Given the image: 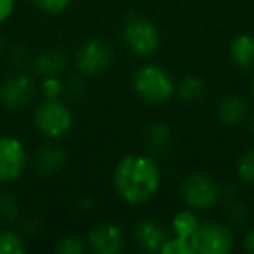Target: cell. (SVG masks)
Wrapping results in <instances>:
<instances>
[{
	"label": "cell",
	"instance_id": "6da1fadb",
	"mask_svg": "<svg viewBox=\"0 0 254 254\" xmlns=\"http://www.w3.org/2000/svg\"><path fill=\"white\" fill-rule=\"evenodd\" d=\"M115 190L127 204L139 205L152 200L160 187L157 162L146 155H127L117 164L113 173Z\"/></svg>",
	"mask_w": 254,
	"mask_h": 254
},
{
	"label": "cell",
	"instance_id": "7a4b0ae2",
	"mask_svg": "<svg viewBox=\"0 0 254 254\" xmlns=\"http://www.w3.org/2000/svg\"><path fill=\"white\" fill-rule=\"evenodd\" d=\"M134 89L148 103H164L173 96L174 84L169 73L157 64H146L136 71Z\"/></svg>",
	"mask_w": 254,
	"mask_h": 254
},
{
	"label": "cell",
	"instance_id": "3957f363",
	"mask_svg": "<svg viewBox=\"0 0 254 254\" xmlns=\"http://www.w3.org/2000/svg\"><path fill=\"white\" fill-rule=\"evenodd\" d=\"M190 242L198 254H226L233 247V235L230 228L216 221L198 223L191 233Z\"/></svg>",
	"mask_w": 254,
	"mask_h": 254
},
{
	"label": "cell",
	"instance_id": "277c9868",
	"mask_svg": "<svg viewBox=\"0 0 254 254\" xmlns=\"http://www.w3.org/2000/svg\"><path fill=\"white\" fill-rule=\"evenodd\" d=\"M35 124L47 138H61L73 126V115L66 105L56 99H47L37 108Z\"/></svg>",
	"mask_w": 254,
	"mask_h": 254
},
{
	"label": "cell",
	"instance_id": "5b68a950",
	"mask_svg": "<svg viewBox=\"0 0 254 254\" xmlns=\"http://www.w3.org/2000/svg\"><path fill=\"white\" fill-rule=\"evenodd\" d=\"M124 40L127 47L138 56H150L159 49L160 37L155 25L148 19L131 18L124 28Z\"/></svg>",
	"mask_w": 254,
	"mask_h": 254
},
{
	"label": "cell",
	"instance_id": "8992f818",
	"mask_svg": "<svg viewBox=\"0 0 254 254\" xmlns=\"http://www.w3.org/2000/svg\"><path fill=\"white\" fill-rule=\"evenodd\" d=\"M181 193L190 207L209 209L218 202V187L214 180L207 174L193 173L188 174L181 183Z\"/></svg>",
	"mask_w": 254,
	"mask_h": 254
},
{
	"label": "cell",
	"instance_id": "52a82bcc",
	"mask_svg": "<svg viewBox=\"0 0 254 254\" xmlns=\"http://www.w3.org/2000/svg\"><path fill=\"white\" fill-rule=\"evenodd\" d=\"M113 53L105 40L92 39L80 47L77 54V66L84 75H99L110 68Z\"/></svg>",
	"mask_w": 254,
	"mask_h": 254
},
{
	"label": "cell",
	"instance_id": "ba28073f",
	"mask_svg": "<svg viewBox=\"0 0 254 254\" xmlns=\"http://www.w3.org/2000/svg\"><path fill=\"white\" fill-rule=\"evenodd\" d=\"M26 166V150L19 139L0 136V183L21 176Z\"/></svg>",
	"mask_w": 254,
	"mask_h": 254
},
{
	"label": "cell",
	"instance_id": "9c48e42d",
	"mask_svg": "<svg viewBox=\"0 0 254 254\" xmlns=\"http://www.w3.org/2000/svg\"><path fill=\"white\" fill-rule=\"evenodd\" d=\"M35 96V84L26 75H14L0 85V103L7 108H23Z\"/></svg>",
	"mask_w": 254,
	"mask_h": 254
},
{
	"label": "cell",
	"instance_id": "30bf717a",
	"mask_svg": "<svg viewBox=\"0 0 254 254\" xmlns=\"http://www.w3.org/2000/svg\"><path fill=\"white\" fill-rule=\"evenodd\" d=\"M89 247L99 254H115L124 247V232L115 223H99L89 232Z\"/></svg>",
	"mask_w": 254,
	"mask_h": 254
},
{
	"label": "cell",
	"instance_id": "8fae6325",
	"mask_svg": "<svg viewBox=\"0 0 254 254\" xmlns=\"http://www.w3.org/2000/svg\"><path fill=\"white\" fill-rule=\"evenodd\" d=\"M134 239L138 246L146 251H160L166 240L169 239L166 226L155 219H146L141 221L134 230Z\"/></svg>",
	"mask_w": 254,
	"mask_h": 254
},
{
	"label": "cell",
	"instance_id": "7c38bea8",
	"mask_svg": "<svg viewBox=\"0 0 254 254\" xmlns=\"http://www.w3.org/2000/svg\"><path fill=\"white\" fill-rule=\"evenodd\" d=\"M218 115L228 126H237L247 117V103L240 96H228L219 103Z\"/></svg>",
	"mask_w": 254,
	"mask_h": 254
},
{
	"label": "cell",
	"instance_id": "4fadbf2b",
	"mask_svg": "<svg viewBox=\"0 0 254 254\" xmlns=\"http://www.w3.org/2000/svg\"><path fill=\"white\" fill-rule=\"evenodd\" d=\"M230 54L235 64L242 68L254 66V37L242 33V35L235 37L230 47Z\"/></svg>",
	"mask_w": 254,
	"mask_h": 254
},
{
	"label": "cell",
	"instance_id": "5bb4252c",
	"mask_svg": "<svg viewBox=\"0 0 254 254\" xmlns=\"http://www.w3.org/2000/svg\"><path fill=\"white\" fill-rule=\"evenodd\" d=\"M64 66H66V56L58 49L44 51L35 61L37 71L44 77H54V75L61 73Z\"/></svg>",
	"mask_w": 254,
	"mask_h": 254
},
{
	"label": "cell",
	"instance_id": "9a60e30c",
	"mask_svg": "<svg viewBox=\"0 0 254 254\" xmlns=\"http://www.w3.org/2000/svg\"><path fill=\"white\" fill-rule=\"evenodd\" d=\"M64 159H66V155L61 148L46 146L37 153V167L42 173H56L64 164Z\"/></svg>",
	"mask_w": 254,
	"mask_h": 254
},
{
	"label": "cell",
	"instance_id": "2e32d148",
	"mask_svg": "<svg viewBox=\"0 0 254 254\" xmlns=\"http://www.w3.org/2000/svg\"><path fill=\"white\" fill-rule=\"evenodd\" d=\"M146 143H148V148L153 153H162L169 148L171 145V131L166 124H152L148 127V132H146Z\"/></svg>",
	"mask_w": 254,
	"mask_h": 254
},
{
	"label": "cell",
	"instance_id": "e0dca14e",
	"mask_svg": "<svg viewBox=\"0 0 254 254\" xmlns=\"http://www.w3.org/2000/svg\"><path fill=\"white\" fill-rule=\"evenodd\" d=\"M197 226H198L197 216H195L193 212H190V211H180L173 218L174 235L183 237V239H190L191 233L197 230Z\"/></svg>",
	"mask_w": 254,
	"mask_h": 254
},
{
	"label": "cell",
	"instance_id": "ac0fdd59",
	"mask_svg": "<svg viewBox=\"0 0 254 254\" xmlns=\"http://www.w3.org/2000/svg\"><path fill=\"white\" fill-rule=\"evenodd\" d=\"M204 92H205L204 82L197 77H187L178 85V94H180V98H183L185 101H188V103L198 101V99L204 96Z\"/></svg>",
	"mask_w": 254,
	"mask_h": 254
},
{
	"label": "cell",
	"instance_id": "d6986e66",
	"mask_svg": "<svg viewBox=\"0 0 254 254\" xmlns=\"http://www.w3.org/2000/svg\"><path fill=\"white\" fill-rule=\"evenodd\" d=\"M25 244L23 239L16 232H2L0 233V254H23Z\"/></svg>",
	"mask_w": 254,
	"mask_h": 254
},
{
	"label": "cell",
	"instance_id": "ffe728a7",
	"mask_svg": "<svg viewBox=\"0 0 254 254\" xmlns=\"http://www.w3.org/2000/svg\"><path fill=\"white\" fill-rule=\"evenodd\" d=\"M162 254H193L195 249L191 246L190 239H183V237H169L166 244L160 249Z\"/></svg>",
	"mask_w": 254,
	"mask_h": 254
},
{
	"label": "cell",
	"instance_id": "44dd1931",
	"mask_svg": "<svg viewBox=\"0 0 254 254\" xmlns=\"http://www.w3.org/2000/svg\"><path fill=\"white\" fill-rule=\"evenodd\" d=\"M237 173L246 183H254V150L244 153L237 164Z\"/></svg>",
	"mask_w": 254,
	"mask_h": 254
},
{
	"label": "cell",
	"instance_id": "7402d4cb",
	"mask_svg": "<svg viewBox=\"0 0 254 254\" xmlns=\"http://www.w3.org/2000/svg\"><path fill=\"white\" fill-rule=\"evenodd\" d=\"M85 251V244L78 237H63L56 244V253L60 254H80Z\"/></svg>",
	"mask_w": 254,
	"mask_h": 254
},
{
	"label": "cell",
	"instance_id": "603a6c76",
	"mask_svg": "<svg viewBox=\"0 0 254 254\" xmlns=\"http://www.w3.org/2000/svg\"><path fill=\"white\" fill-rule=\"evenodd\" d=\"M18 216V202L9 193H0V218L14 219Z\"/></svg>",
	"mask_w": 254,
	"mask_h": 254
},
{
	"label": "cell",
	"instance_id": "cb8c5ba5",
	"mask_svg": "<svg viewBox=\"0 0 254 254\" xmlns=\"http://www.w3.org/2000/svg\"><path fill=\"white\" fill-rule=\"evenodd\" d=\"M33 4L40 11H46L49 14H60V12H63L68 7L70 0H33Z\"/></svg>",
	"mask_w": 254,
	"mask_h": 254
},
{
	"label": "cell",
	"instance_id": "d4e9b609",
	"mask_svg": "<svg viewBox=\"0 0 254 254\" xmlns=\"http://www.w3.org/2000/svg\"><path fill=\"white\" fill-rule=\"evenodd\" d=\"M63 91V84L58 80V75L54 77H44L42 82V92L47 96V99H56Z\"/></svg>",
	"mask_w": 254,
	"mask_h": 254
},
{
	"label": "cell",
	"instance_id": "484cf974",
	"mask_svg": "<svg viewBox=\"0 0 254 254\" xmlns=\"http://www.w3.org/2000/svg\"><path fill=\"white\" fill-rule=\"evenodd\" d=\"M14 2L16 0H0V23L11 16L12 9H14Z\"/></svg>",
	"mask_w": 254,
	"mask_h": 254
},
{
	"label": "cell",
	"instance_id": "4316f807",
	"mask_svg": "<svg viewBox=\"0 0 254 254\" xmlns=\"http://www.w3.org/2000/svg\"><path fill=\"white\" fill-rule=\"evenodd\" d=\"M244 247H246L247 253L254 254V230H251V232H247L246 239H244Z\"/></svg>",
	"mask_w": 254,
	"mask_h": 254
},
{
	"label": "cell",
	"instance_id": "83f0119b",
	"mask_svg": "<svg viewBox=\"0 0 254 254\" xmlns=\"http://www.w3.org/2000/svg\"><path fill=\"white\" fill-rule=\"evenodd\" d=\"M251 89H253V94H254V77H253V82H251Z\"/></svg>",
	"mask_w": 254,
	"mask_h": 254
},
{
	"label": "cell",
	"instance_id": "f1b7e54d",
	"mask_svg": "<svg viewBox=\"0 0 254 254\" xmlns=\"http://www.w3.org/2000/svg\"><path fill=\"white\" fill-rule=\"evenodd\" d=\"M2 42H4V40H2V35H0V49H2Z\"/></svg>",
	"mask_w": 254,
	"mask_h": 254
},
{
	"label": "cell",
	"instance_id": "f546056e",
	"mask_svg": "<svg viewBox=\"0 0 254 254\" xmlns=\"http://www.w3.org/2000/svg\"><path fill=\"white\" fill-rule=\"evenodd\" d=\"M253 132H254V119H253Z\"/></svg>",
	"mask_w": 254,
	"mask_h": 254
}]
</instances>
